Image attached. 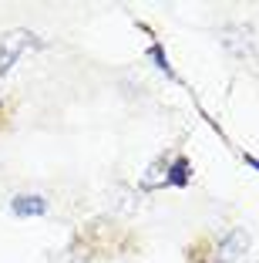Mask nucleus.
I'll use <instances>...</instances> for the list:
<instances>
[{
	"instance_id": "f257e3e1",
	"label": "nucleus",
	"mask_w": 259,
	"mask_h": 263,
	"mask_svg": "<svg viewBox=\"0 0 259 263\" xmlns=\"http://www.w3.org/2000/svg\"><path fill=\"white\" fill-rule=\"evenodd\" d=\"M31 47H37V37L31 31H10L0 37V78L7 74L17 61H21Z\"/></svg>"
},
{
	"instance_id": "f03ea898",
	"label": "nucleus",
	"mask_w": 259,
	"mask_h": 263,
	"mask_svg": "<svg viewBox=\"0 0 259 263\" xmlns=\"http://www.w3.org/2000/svg\"><path fill=\"white\" fill-rule=\"evenodd\" d=\"M246 250H249V230H246V226H232V230H229L226 236L219 240L212 260L215 263H236Z\"/></svg>"
},
{
	"instance_id": "7ed1b4c3",
	"label": "nucleus",
	"mask_w": 259,
	"mask_h": 263,
	"mask_svg": "<svg viewBox=\"0 0 259 263\" xmlns=\"http://www.w3.org/2000/svg\"><path fill=\"white\" fill-rule=\"evenodd\" d=\"M222 44L232 51L236 58H252L256 61V47H252V31L249 27H226V37H222Z\"/></svg>"
},
{
	"instance_id": "20e7f679",
	"label": "nucleus",
	"mask_w": 259,
	"mask_h": 263,
	"mask_svg": "<svg viewBox=\"0 0 259 263\" xmlns=\"http://www.w3.org/2000/svg\"><path fill=\"white\" fill-rule=\"evenodd\" d=\"M10 209H14V216L31 219V216H44L51 206H47V199L41 193H21V196H14V199H10Z\"/></svg>"
},
{
	"instance_id": "39448f33",
	"label": "nucleus",
	"mask_w": 259,
	"mask_h": 263,
	"mask_svg": "<svg viewBox=\"0 0 259 263\" xmlns=\"http://www.w3.org/2000/svg\"><path fill=\"white\" fill-rule=\"evenodd\" d=\"M192 179V162L185 155H175L172 162H168V172H165V186H175V189H185Z\"/></svg>"
},
{
	"instance_id": "423d86ee",
	"label": "nucleus",
	"mask_w": 259,
	"mask_h": 263,
	"mask_svg": "<svg viewBox=\"0 0 259 263\" xmlns=\"http://www.w3.org/2000/svg\"><path fill=\"white\" fill-rule=\"evenodd\" d=\"M152 58H155V61H158V68L165 71L168 78H175V74H172V64H168V58H165V51H162L158 44H152Z\"/></svg>"
},
{
	"instance_id": "0eeeda50",
	"label": "nucleus",
	"mask_w": 259,
	"mask_h": 263,
	"mask_svg": "<svg viewBox=\"0 0 259 263\" xmlns=\"http://www.w3.org/2000/svg\"><path fill=\"white\" fill-rule=\"evenodd\" d=\"M246 162H249V165H252V169H256V172H259V159H256V155H246Z\"/></svg>"
}]
</instances>
